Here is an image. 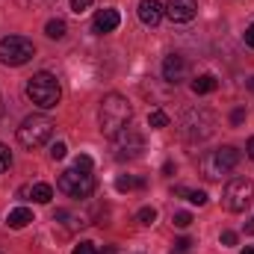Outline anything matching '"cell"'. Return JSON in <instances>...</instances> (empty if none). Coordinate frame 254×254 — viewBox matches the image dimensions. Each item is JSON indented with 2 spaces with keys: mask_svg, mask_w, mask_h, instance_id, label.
Returning <instances> with one entry per match:
<instances>
[{
  "mask_svg": "<svg viewBox=\"0 0 254 254\" xmlns=\"http://www.w3.org/2000/svg\"><path fill=\"white\" fill-rule=\"evenodd\" d=\"M130 119H133V110H130V101H127L125 95H119V92H110V95H104V101H101V107H98V125L101 130L113 139L119 130H125L130 125Z\"/></svg>",
  "mask_w": 254,
  "mask_h": 254,
  "instance_id": "6da1fadb",
  "label": "cell"
},
{
  "mask_svg": "<svg viewBox=\"0 0 254 254\" xmlns=\"http://www.w3.org/2000/svg\"><path fill=\"white\" fill-rule=\"evenodd\" d=\"M27 98H30L39 110H54V107L60 104V98H63V86H60V80H57L54 74L39 71V74H33V77L27 80Z\"/></svg>",
  "mask_w": 254,
  "mask_h": 254,
  "instance_id": "7a4b0ae2",
  "label": "cell"
},
{
  "mask_svg": "<svg viewBox=\"0 0 254 254\" xmlns=\"http://www.w3.org/2000/svg\"><path fill=\"white\" fill-rule=\"evenodd\" d=\"M240 163V151L231 148V145H222L216 151H207L201 160H198V169L207 181H222L225 175H231Z\"/></svg>",
  "mask_w": 254,
  "mask_h": 254,
  "instance_id": "3957f363",
  "label": "cell"
},
{
  "mask_svg": "<svg viewBox=\"0 0 254 254\" xmlns=\"http://www.w3.org/2000/svg\"><path fill=\"white\" fill-rule=\"evenodd\" d=\"M54 127L57 125L48 116H30V119H24L21 127H18V142L24 148H42L54 136Z\"/></svg>",
  "mask_w": 254,
  "mask_h": 254,
  "instance_id": "277c9868",
  "label": "cell"
},
{
  "mask_svg": "<svg viewBox=\"0 0 254 254\" xmlns=\"http://www.w3.org/2000/svg\"><path fill=\"white\" fill-rule=\"evenodd\" d=\"M33 57H36V45L30 39H24V36H6V39H0V63L3 65L18 68V65H27Z\"/></svg>",
  "mask_w": 254,
  "mask_h": 254,
  "instance_id": "5b68a950",
  "label": "cell"
},
{
  "mask_svg": "<svg viewBox=\"0 0 254 254\" xmlns=\"http://www.w3.org/2000/svg\"><path fill=\"white\" fill-rule=\"evenodd\" d=\"M213 130H216V116H213L210 110H204V107L190 110V113L184 116V122H181V133H184V139H190V142L207 139Z\"/></svg>",
  "mask_w": 254,
  "mask_h": 254,
  "instance_id": "8992f818",
  "label": "cell"
},
{
  "mask_svg": "<svg viewBox=\"0 0 254 254\" xmlns=\"http://www.w3.org/2000/svg\"><path fill=\"white\" fill-rule=\"evenodd\" d=\"M252 198H254V184L249 181V178H234V181H228V187H225V192H222V204H225L231 213L249 210Z\"/></svg>",
  "mask_w": 254,
  "mask_h": 254,
  "instance_id": "52a82bcc",
  "label": "cell"
},
{
  "mask_svg": "<svg viewBox=\"0 0 254 254\" xmlns=\"http://www.w3.org/2000/svg\"><path fill=\"white\" fill-rule=\"evenodd\" d=\"M60 190L71 198H89L95 192V178L80 169H65L60 175Z\"/></svg>",
  "mask_w": 254,
  "mask_h": 254,
  "instance_id": "ba28073f",
  "label": "cell"
},
{
  "mask_svg": "<svg viewBox=\"0 0 254 254\" xmlns=\"http://www.w3.org/2000/svg\"><path fill=\"white\" fill-rule=\"evenodd\" d=\"M113 142H116V157H119V160H136V157H142V151H145L142 133H136L130 125H127L125 130H119V133L113 136Z\"/></svg>",
  "mask_w": 254,
  "mask_h": 254,
  "instance_id": "9c48e42d",
  "label": "cell"
},
{
  "mask_svg": "<svg viewBox=\"0 0 254 254\" xmlns=\"http://www.w3.org/2000/svg\"><path fill=\"white\" fill-rule=\"evenodd\" d=\"M163 9H166V15H169L175 24H187V21H192V18H195L198 3H195V0H169Z\"/></svg>",
  "mask_w": 254,
  "mask_h": 254,
  "instance_id": "30bf717a",
  "label": "cell"
},
{
  "mask_svg": "<svg viewBox=\"0 0 254 254\" xmlns=\"http://www.w3.org/2000/svg\"><path fill=\"white\" fill-rule=\"evenodd\" d=\"M187 71H190V65H187V60L181 57V54H169L166 60H163V77L169 80V83H184L187 80Z\"/></svg>",
  "mask_w": 254,
  "mask_h": 254,
  "instance_id": "8fae6325",
  "label": "cell"
},
{
  "mask_svg": "<svg viewBox=\"0 0 254 254\" xmlns=\"http://www.w3.org/2000/svg\"><path fill=\"white\" fill-rule=\"evenodd\" d=\"M163 15H166V9L157 0H139V21L145 27H157L163 21Z\"/></svg>",
  "mask_w": 254,
  "mask_h": 254,
  "instance_id": "7c38bea8",
  "label": "cell"
},
{
  "mask_svg": "<svg viewBox=\"0 0 254 254\" xmlns=\"http://www.w3.org/2000/svg\"><path fill=\"white\" fill-rule=\"evenodd\" d=\"M119 24H122V18H119V12H116V9H101V12L95 15L92 30H95V33H113Z\"/></svg>",
  "mask_w": 254,
  "mask_h": 254,
  "instance_id": "4fadbf2b",
  "label": "cell"
},
{
  "mask_svg": "<svg viewBox=\"0 0 254 254\" xmlns=\"http://www.w3.org/2000/svg\"><path fill=\"white\" fill-rule=\"evenodd\" d=\"M33 222V210H27V207H15V210H9V216H6V225L12 228V231H21V228H27Z\"/></svg>",
  "mask_w": 254,
  "mask_h": 254,
  "instance_id": "5bb4252c",
  "label": "cell"
},
{
  "mask_svg": "<svg viewBox=\"0 0 254 254\" xmlns=\"http://www.w3.org/2000/svg\"><path fill=\"white\" fill-rule=\"evenodd\" d=\"M24 195H30L36 204H48L54 198V190H51V184H33V187L24 190Z\"/></svg>",
  "mask_w": 254,
  "mask_h": 254,
  "instance_id": "9a60e30c",
  "label": "cell"
},
{
  "mask_svg": "<svg viewBox=\"0 0 254 254\" xmlns=\"http://www.w3.org/2000/svg\"><path fill=\"white\" fill-rule=\"evenodd\" d=\"M216 86H219V83H216V77H213V74H201V77H195V80H192V92H195V95H210Z\"/></svg>",
  "mask_w": 254,
  "mask_h": 254,
  "instance_id": "2e32d148",
  "label": "cell"
},
{
  "mask_svg": "<svg viewBox=\"0 0 254 254\" xmlns=\"http://www.w3.org/2000/svg\"><path fill=\"white\" fill-rule=\"evenodd\" d=\"M65 21L63 18H51L48 21V27H45V33H48V39H54V42H60V39H65Z\"/></svg>",
  "mask_w": 254,
  "mask_h": 254,
  "instance_id": "e0dca14e",
  "label": "cell"
},
{
  "mask_svg": "<svg viewBox=\"0 0 254 254\" xmlns=\"http://www.w3.org/2000/svg\"><path fill=\"white\" fill-rule=\"evenodd\" d=\"M175 192H178V195H184L190 204H198V207H201V204H207V192H201V190H187V187H178Z\"/></svg>",
  "mask_w": 254,
  "mask_h": 254,
  "instance_id": "ac0fdd59",
  "label": "cell"
},
{
  "mask_svg": "<svg viewBox=\"0 0 254 254\" xmlns=\"http://www.w3.org/2000/svg\"><path fill=\"white\" fill-rule=\"evenodd\" d=\"M139 187H145V181H142V178H130V175H122V178L116 181V190H119V192H130V190H139Z\"/></svg>",
  "mask_w": 254,
  "mask_h": 254,
  "instance_id": "d6986e66",
  "label": "cell"
},
{
  "mask_svg": "<svg viewBox=\"0 0 254 254\" xmlns=\"http://www.w3.org/2000/svg\"><path fill=\"white\" fill-rule=\"evenodd\" d=\"M148 125L154 127V130H163V127H169V116H166L163 110H151V116H148Z\"/></svg>",
  "mask_w": 254,
  "mask_h": 254,
  "instance_id": "ffe728a7",
  "label": "cell"
},
{
  "mask_svg": "<svg viewBox=\"0 0 254 254\" xmlns=\"http://www.w3.org/2000/svg\"><path fill=\"white\" fill-rule=\"evenodd\" d=\"M136 219H139V225H145V228H148V225H154V222H157V210H154V207H142V210L136 213Z\"/></svg>",
  "mask_w": 254,
  "mask_h": 254,
  "instance_id": "44dd1931",
  "label": "cell"
},
{
  "mask_svg": "<svg viewBox=\"0 0 254 254\" xmlns=\"http://www.w3.org/2000/svg\"><path fill=\"white\" fill-rule=\"evenodd\" d=\"M9 166H12V151H9V148H6V145L0 142V175H3V172H6Z\"/></svg>",
  "mask_w": 254,
  "mask_h": 254,
  "instance_id": "7402d4cb",
  "label": "cell"
},
{
  "mask_svg": "<svg viewBox=\"0 0 254 254\" xmlns=\"http://www.w3.org/2000/svg\"><path fill=\"white\" fill-rule=\"evenodd\" d=\"M172 222H175V228H190L192 216L187 213V210H181V213H175V216H172Z\"/></svg>",
  "mask_w": 254,
  "mask_h": 254,
  "instance_id": "603a6c76",
  "label": "cell"
},
{
  "mask_svg": "<svg viewBox=\"0 0 254 254\" xmlns=\"http://www.w3.org/2000/svg\"><path fill=\"white\" fill-rule=\"evenodd\" d=\"M48 154H51V160H65V154H68V148H65V142H54Z\"/></svg>",
  "mask_w": 254,
  "mask_h": 254,
  "instance_id": "cb8c5ba5",
  "label": "cell"
},
{
  "mask_svg": "<svg viewBox=\"0 0 254 254\" xmlns=\"http://www.w3.org/2000/svg\"><path fill=\"white\" fill-rule=\"evenodd\" d=\"M74 169H80V172H92V157H86V154H80V157L74 160Z\"/></svg>",
  "mask_w": 254,
  "mask_h": 254,
  "instance_id": "d4e9b609",
  "label": "cell"
},
{
  "mask_svg": "<svg viewBox=\"0 0 254 254\" xmlns=\"http://www.w3.org/2000/svg\"><path fill=\"white\" fill-rule=\"evenodd\" d=\"M89 6H92V0H71V12L74 15H83Z\"/></svg>",
  "mask_w": 254,
  "mask_h": 254,
  "instance_id": "484cf974",
  "label": "cell"
},
{
  "mask_svg": "<svg viewBox=\"0 0 254 254\" xmlns=\"http://www.w3.org/2000/svg\"><path fill=\"white\" fill-rule=\"evenodd\" d=\"M190 249H192V240H190V237H181V240L175 243V252H178V254H187Z\"/></svg>",
  "mask_w": 254,
  "mask_h": 254,
  "instance_id": "4316f807",
  "label": "cell"
},
{
  "mask_svg": "<svg viewBox=\"0 0 254 254\" xmlns=\"http://www.w3.org/2000/svg\"><path fill=\"white\" fill-rule=\"evenodd\" d=\"M74 254H98V249H95V243H80L74 249Z\"/></svg>",
  "mask_w": 254,
  "mask_h": 254,
  "instance_id": "83f0119b",
  "label": "cell"
},
{
  "mask_svg": "<svg viewBox=\"0 0 254 254\" xmlns=\"http://www.w3.org/2000/svg\"><path fill=\"white\" fill-rule=\"evenodd\" d=\"M243 122H246V110H243V107H237V110L231 113V125H243Z\"/></svg>",
  "mask_w": 254,
  "mask_h": 254,
  "instance_id": "f1b7e54d",
  "label": "cell"
},
{
  "mask_svg": "<svg viewBox=\"0 0 254 254\" xmlns=\"http://www.w3.org/2000/svg\"><path fill=\"white\" fill-rule=\"evenodd\" d=\"M222 246H237V234L234 231H225L222 234Z\"/></svg>",
  "mask_w": 254,
  "mask_h": 254,
  "instance_id": "f546056e",
  "label": "cell"
},
{
  "mask_svg": "<svg viewBox=\"0 0 254 254\" xmlns=\"http://www.w3.org/2000/svg\"><path fill=\"white\" fill-rule=\"evenodd\" d=\"M246 45H249V48H254V24L246 30Z\"/></svg>",
  "mask_w": 254,
  "mask_h": 254,
  "instance_id": "4dcf8cb0",
  "label": "cell"
},
{
  "mask_svg": "<svg viewBox=\"0 0 254 254\" xmlns=\"http://www.w3.org/2000/svg\"><path fill=\"white\" fill-rule=\"evenodd\" d=\"M246 151H249V160H254V136L249 139V145H246Z\"/></svg>",
  "mask_w": 254,
  "mask_h": 254,
  "instance_id": "1f68e13d",
  "label": "cell"
},
{
  "mask_svg": "<svg viewBox=\"0 0 254 254\" xmlns=\"http://www.w3.org/2000/svg\"><path fill=\"white\" fill-rule=\"evenodd\" d=\"M163 175H175V163H166L163 166Z\"/></svg>",
  "mask_w": 254,
  "mask_h": 254,
  "instance_id": "d6a6232c",
  "label": "cell"
},
{
  "mask_svg": "<svg viewBox=\"0 0 254 254\" xmlns=\"http://www.w3.org/2000/svg\"><path fill=\"white\" fill-rule=\"evenodd\" d=\"M246 234H254V219L249 222V225H246Z\"/></svg>",
  "mask_w": 254,
  "mask_h": 254,
  "instance_id": "836d02e7",
  "label": "cell"
},
{
  "mask_svg": "<svg viewBox=\"0 0 254 254\" xmlns=\"http://www.w3.org/2000/svg\"><path fill=\"white\" fill-rule=\"evenodd\" d=\"M104 254H119V252H116L113 246H107V249H104Z\"/></svg>",
  "mask_w": 254,
  "mask_h": 254,
  "instance_id": "e575fe53",
  "label": "cell"
},
{
  "mask_svg": "<svg viewBox=\"0 0 254 254\" xmlns=\"http://www.w3.org/2000/svg\"><path fill=\"white\" fill-rule=\"evenodd\" d=\"M249 89H252V92H254V77H252V80H249Z\"/></svg>",
  "mask_w": 254,
  "mask_h": 254,
  "instance_id": "d590c367",
  "label": "cell"
},
{
  "mask_svg": "<svg viewBox=\"0 0 254 254\" xmlns=\"http://www.w3.org/2000/svg\"><path fill=\"white\" fill-rule=\"evenodd\" d=\"M243 254H254V249H243Z\"/></svg>",
  "mask_w": 254,
  "mask_h": 254,
  "instance_id": "8d00e7d4",
  "label": "cell"
},
{
  "mask_svg": "<svg viewBox=\"0 0 254 254\" xmlns=\"http://www.w3.org/2000/svg\"><path fill=\"white\" fill-rule=\"evenodd\" d=\"M0 254H3V252H0Z\"/></svg>",
  "mask_w": 254,
  "mask_h": 254,
  "instance_id": "74e56055",
  "label": "cell"
}]
</instances>
